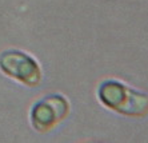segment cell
Wrapping results in <instances>:
<instances>
[{
	"instance_id": "1",
	"label": "cell",
	"mask_w": 148,
	"mask_h": 143,
	"mask_svg": "<svg viewBox=\"0 0 148 143\" xmlns=\"http://www.w3.org/2000/svg\"><path fill=\"white\" fill-rule=\"evenodd\" d=\"M99 98L107 107L125 115L148 112V95L117 80H106L99 88Z\"/></svg>"
},
{
	"instance_id": "2",
	"label": "cell",
	"mask_w": 148,
	"mask_h": 143,
	"mask_svg": "<svg viewBox=\"0 0 148 143\" xmlns=\"http://www.w3.org/2000/svg\"><path fill=\"white\" fill-rule=\"evenodd\" d=\"M0 70L10 78L27 86H36L41 79L38 62L19 50H7L0 55Z\"/></svg>"
},
{
	"instance_id": "3",
	"label": "cell",
	"mask_w": 148,
	"mask_h": 143,
	"mask_svg": "<svg viewBox=\"0 0 148 143\" xmlns=\"http://www.w3.org/2000/svg\"><path fill=\"white\" fill-rule=\"evenodd\" d=\"M69 110L68 100L62 95H49L39 100L31 112V122L35 129L45 133L55 127L67 116Z\"/></svg>"
}]
</instances>
